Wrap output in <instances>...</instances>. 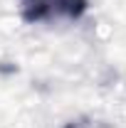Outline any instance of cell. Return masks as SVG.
<instances>
[{"label":"cell","mask_w":126,"mask_h":128,"mask_svg":"<svg viewBox=\"0 0 126 128\" xmlns=\"http://www.w3.org/2000/svg\"><path fill=\"white\" fill-rule=\"evenodd\" d=\"M87 8L89 0H20V15L30 25L49 20H79Z\"/></svg>","instance_id":"obj_1"},{"label":"cell","mask_w":126,"mask_h":128,"mask_svg":"<svg viewBox=\"0 0 126 128\" xmlns=\"http://www.w3.org/2000/svg\"><path fill=\"white\" fill-rule=\"evenodd\" d=\"M67 128H111V126L101 123V121H72V123H67Z\"/></svg>","instance_id":"obj_2"}]
</instances>
